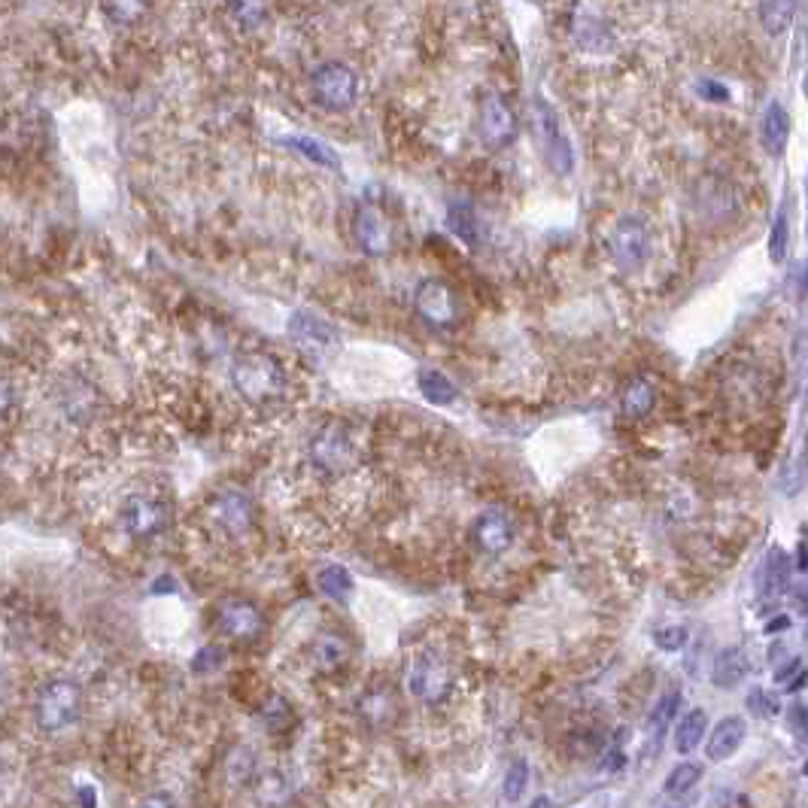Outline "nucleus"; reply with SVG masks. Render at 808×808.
<instances>
[{
    "label": "nucleus",
    "instance_id": "obj_1",
    "mask_svg": "<svg viewBox=\"0 0 808 808\" xmlns=\"http://www.w3.org/2000/svg\"><path fill=\"white\" fill-rule=\"evenodd\" d=\"M231 380L234 390L253 404H271L277 402L286 392V374L283 365L271 353H243L231 368Z\"/></svg>",
    "mask_w": 808,
    "mask_h": 808
},
{
    "label": "nucleus",
    "instance_id": "obj_2",
    "mask_svg": "<svg viewBox=\"0 0 808 808\" xmlns=\"http://www.w3.org/2000/svg\"><path fill=\"white\" fill-rule=\"evenodd\" d=\"M34 714L43 733H64L83 714V687L70 678L50 681L40 690Z\"/></svg>",
    "mask_w": 808,
    "mask_h": 808
},
{
    "label": "nucleus",
    "instance_id": "obj_3",
    "mask_svg": "<svg viewBox=\"0 0 808 808\" xmlns=\"http://www.w3.org/2000/svg\"><path fill=\"white\" fill-rule=\"evenodd\" d=\"M651 231L644 226L638 216H620L618 222L608 231V253L614 259V265L623 271V274H635L647 265L651 259Z\"/></svg>",
    "mask_w": 808,
    "mask_h": 808
},
{
    "label": "nucleus",
    "instance_id": "obj_4",
    "mask_svg": "<svg viewBox=\"0 0 808 808\" xmlns=\"http://www.w3.org/2000/svg\"><path fill=\"white\" fill-rule=\"evenodd\" d=\"M532 122H535V134H538V143H542V152L550 171L556 177H569L571 167H575L571 140L563 131V122H559L556 110L544 98H535V103H532Z\"/></svg>",
    "mask_w": 808,
    "mask_h": 808
},
{
    "label": "nucleus",
    "instance_id": "obj_5",
    "mask_svg": "<svg viewBox=\"0 0 808 808\" xmlns=\"http://www.w3.org/2000/svg\"><path fill=\"white\" fill-rule=\"evenodd\" d=\"M310 91L319 107L326 110H350L359 98V76L341 62L319 64L310 76Z\"/></svg>",
    "mask_w": 808,
    "mask_h": 808
},
{
    "label": "nucleus",
    "instance_id": "obj_6",
    "mask_svg": "<svg viewBox=\"0 0 808 808\" xmlns=\"http://www.w3.org/2000/svg\"><path fill=\"white\" fill-rule=\"evenodd\" d=\"M310 462L323 471L341 474L356 462V444L343 423H329L316 432L310 441Z\"/></svg>",
    "mask_w": 808,
    "mask_h": 808
},
{
    "label": "nucleus",
    "instance_id": "obj_7",
    "mask_svg": "<svg viewBox=\"0 0 808 808\" xmlns=\"http://www.w3.org/2000/svg\"><path fill=\"white\" fill-rule=\"evenodd\" d=\"M286 335L290 341L310 356H326L335 353L341 347V335L338 329L326 323L323 316L310 314V310H295L286 323Z\"/></svg>",
    "mask_w": 808,
    "mask_h": 808
},
{
    "label": "nucleus",
    "instance_id": "obj_8",
    "mask_svg": "<svg viewBox=\"0 0 808 808\" xmlns=\"http://www.w3.org/2000/svg\"><path fill=\"white\" fill-rule=\"evenodd\" d=\"M478 134L483 140V146L490 150H502L507 146L514 134H517V116L507 107V101L502 95H483L478 107Z\"/></svg>",
    "mask_w": 808,
    "mask_h": 808
},
{
    "label": "nucleus",
    "instance_id": "obj_9",
    "mask_svg": "<svg viewBox=\"0 0 808 808\" xmlns=\"http://www.w3.org/2000/svg\"><path fill=\"white\" fill-rule=\"evenodd\" d=\"M414 307L435 329H447L459 319V298L444 280H423L414 292Z\"/></svg>",
    "mask_w": 808,
    "mask_h": 808
},
{
    "label": "nucleus",
    "instance_id": "obj_10",
    "mask_svg": "<svg viewBox=\"0 0 808 808\" xmlns=\"http://www.w3.org/2000/svg\"><path fill=\"white\" fill-rule=\"evenodd\" d=\"M122 529L131 538H152L165 529L167 520H171V507L162 499H152V495H131L125 505H122Z\"/></svg>",
    "mask_w": 808,
    "mask_h": 808
},
{
    "label": "nucleus",
    "instance_id": "obj_11",
    "mask_svg": "<svg viewBox=\"0 0 808 808\" xmlns=\"http://www.w3.org/2000/svg\"><path fill=\"white\" fill-rule=\"evenodd\" d=\"M678 706H681V694H678V690H669V694L663 696L657 706H654V711L647 714V720H644V735H642L644 763H654V760L663 754L671 720L678 714Z\"/></svg>",
    "mask_w": 808,
    "mask_h": 808
},
{
    "label": "nucleus",
    "instance_id": "obj_12",
    "mask_svg": "<svg viewBox=\"0 0 808 808\" xmlns=\"http://www.w3.org/2000/svg\"><path fill=\"white\" fill-rule=\"evenodd\" d=\"M219 632L234 642H255L265 632V618L250 602H226L219 608Z\"/></svg>",
    "mask_w": 808,
    "mask_h": 808
},
{
    "label": "nucleus",
    "instance_id": "obj_13",
    "mask_svg": "<svg viewBox=\"0 0 808 808\" xmlns=\"http://www.w3.org/2000/svg\"><path fill=\"white\" fill-rule=\"evenodd\" d=\"M356 240L368 255H386L392 250V228L374 204H359L356 210Z\"/></svg>",
    "mask_w": 808,
    "mask_h": 808
},
{
    "label": "nucleus",
    "instance_id": "obj_14",
    "mask_svg": "<svg viewBox=\"0 0 808 808\" xmlns=\"http://www.w3.org/2000/svg\"><path fill=\"white\" fill-rule=\"evenodd\" d=\"M407 687H411V694L419 696V699H426V702H441L444 696H447V690H450L447 669H444L435 657L423 654V657L411 666Z\"/></svg>",
    "mask_w": 808,
    "mask_h": 808
},
{
    "label": "nucleus",
    "instance_id": "obj_15",
    "mask_svg": "<svg viewBox=\"0 0 808 808\" xmlns=\"http://www.w3.org/2000/svg\"><path fill=\"white\" fill-rule=\"evenodd\" d=\"M474 542H478L483 554H505L507 547L514 544V523H511L505 511L490 507L474 523Z\"/></svg>",
    "mask_w": 808,
    "mask_h": 808
},
{
    "label": "nucleus",
    "instance_id": "obj_16",
    "mask_svg": "<svg viewBox=\"0 0 808 808\" xmlns=\"http://www.w3.org/2000/svg\"><path fill=\"white\" fill-rule=\"evenodd\" d=\"M747 739V723L745 718H723L720 723H714V730L711 735L706 739V757L714 760V763H723V760H730L739 751V747L745 745Z\"/></svg>",
    "mask_w": 808,
    "mask_h": 808
},
{
    "label": "nucleus",
    "instance_id": "obj_17",
    "mask_svg": "<svg viewBox=\"0 0 808 808\" xmlns=\"http://www.w3.org/2000/svg\"><path fill=\"white\" fill-rule=\"evenodd\" d=\"M790 587V556L782 547H769L757 569V593L763 599H778Z\"/></svg>",
    "mask_w": 808,
    "mask_h": 808
},
{
    "label": "nucleus",
    "instance_id": "obj_18",
    "mask_svg": "<svg viewBox=\"0 0 808 808\" xmlns=\"http://www.w3.org/2000/svg\"><path fill=\"white\" fill-rule=\"evenodd\" d=\"M214 520L231 535H240L253 526V502L243 493H219L214 499Z\"/></svg>",
    "mask_w": 808,
    "mask_h": 808
},
{
    "label": "nucleus",
    "instance_id": "obj_19",
    "mask_svg": "<svg viewBox=\"0 0 808 808\" xmlns=\"http://www.w3.org/2000/svg\"><path fill=\"white\" fill-rule=\"evenodd\" d=\"M747 675H751V659L742 647H727L711 663V681L718 684L720 690H733Z\"/></svg>",
    "mask_w": 808,
    "mask_h": 808
},
{
    "label": "nucleus",
    "instance_id": "obj_20",
    "mask_svg": "<svg viewBox=\"0 0 808 808\" xmlns=\"http://www.w3.org/2000/svg\"><path fill=\"white\" fill-rule=\"evenodd\" d=\"M760 134H763V146L769 150V155H782L787 140H790V116L784 110L782 103L772 101L763 113V125H760Z\"/></svg>",
    "mask_w": 808,
    "mask_h": 808
},
{
    "label": "nucleus",
    "instance_id": "obj_21",
    "mask_svg": "<svg viewBox=\"0 0 808 808\" xmlns=\"http://www.w3.org/2000/svg\"><path fill=\"white\" fill-rule=\"evenodd\" d=\"M654 404H657V390L651 386V380L632 378L630 383H626V390H623V398H620L623 417H630V419H635V423H638V419L651 417Z\"/></svg>",
    "mask_w": 808,
    "mask_h": 808
},
{
    "label": "nucleus",
    "instance_id": "obj_22",
    "mask_svg": "<svg viewBox=\"0 0 808 808\" xmlns=\"http://www.w3.org/2000/svg\"><path fill=\"white\" fill-rule=\"evenodd\" d=\"M708 733V714L706 708H690L678 727H675V751L678 754H694L696 747L702 745V739Z\"/></svg>",
    "mask_w": 808,
    "mask_h": 808
},
{
    "label": "nucleus",
    "instance_id": "obj_23",
    "mask_svg": "<svg viewBox=\"0 0 808 808\" xmlns=\"http://www.w3.org/2000/svg\"><path fill=\"white\" fill-rule=\"evenodd\" d=\"M350 657V642L343 635H319L314 644V666L319 671L341 669Z\"/></svg>",
    "mask_w": 808,
    "mask_h": 808
},
{
    "label": "nucleus",
    "instance_id": "obj_24",
    "mask_svg": "<svg viewBox=\"0 0 808 808\" xmlns=\"http://www.w3.org/2000/svg\"><path fill=\"white\" fill-rule=\"evenodd\" d=\"M699 204L702 210H708V216H730L735 214V195L727 183H720L718 177H708L702 186H699Z\"/></svg>",
    "mask_w": 808,
    "mask_h": 808
},
{
    "label": "nucleus",
    "instance_id": "obj_25",
    "mask_svg": "<svg viewBox=\"0 0 808 808\" xmlns=\"http://www.w3.org/2000/svg\"><path fill=\"white\" fill-rule=\"evenodd\" d=\"M417 386L423 392V398H429L432 404H454L459 398V386L447 374L435 371V368H423L419 371Z\"/></svg>",
    "mask_w": 808,
    "mask_h": 808
},
{
    "label": "nucleus",
    "instance_id": "obj_26",
    "mask_svg": "<svg viewBox=\"0 0 808 808\" xmlns=\"http://www.w3.org/2000/svg\"><path fill=\"white\" fill-rule=\"evenodd\" d=\"M447 226H450V231H454L456 238L462 240V243H468V247H478L480 243V222L471 204L466 201L450 204V210H447Z\"/></svg>",
    "mask_w": 808,
    "mask_h": 808
},
{
    "label": "nucleus",
    "instance_id": "obj_27",
    "mask_svg": "<svg viewBox=\"0 0 808 808\" xmlns=\"http://www.w3.org/2000/svg\"><path fill=\"white\" fill-rule=\"evenodd\" d=\"M283 146H290V150L302 152L304 159H310L314 165H323L329 167V171H338L341 167V159H338V152L326 146L323 140L316 138H283L280 140Z\"/></svg>",
    "mask_w": 808,
    "mask_h": 808
},
{
    "label": "nucleus",
    "instance_id": "obj_28",
    "mask_svg": "<svg viewBox=\"0 0 808 808\" xmlns=\"http://www.w3.org/2000/svg\"><path fill=\"white\" fill-rule=\"evenodd\" d=\"M316 583H319V590L335 599V602H347L350 593H353V578H350V571L338 566V563H329V566H323L319 575H316Z\"/></svg>",
    "mask_w": 808,
    "mask_h": 808
},
{
    "label": "nucleus",
    "instance_id": "obj_29",
    "mask_svg": "<svg viewBox=\"0 0 808 808\" xmlns=\"http://www.w3.org/2000/svg\"><path fill=\"white\" fill-rule=\"evenodd\" d=\"M796 19V0H763L760 3V25L769 34H784Z\"/></svg>",
    "mask_w": 808,
    "mask_h": 808
},
{
    "label": "nucleus",
    "instance_id": "obj_30",
    "mask_svg": "<svg viewBox=\"0 0 808 808\" xmlns=\"http://www.w3.org/2000/svg\"><path fill=\"white\" fill-rule=\"evenodd\" d=\"M150 3L152 0H101L103 13L116 25H134V22H140L146 15V10H150Z\"/></svg>",
    "mask_w": 808,
    "mask_h": 808
},
{
    "label": "nucleus",
    "instance_id": "obj_31",
    "mask_svg": "<svg viewBox=\"0 0 808 808\" xmlns=\"http://www.w3.org/2000/svg\"><path fill=\"white\" fill-rule=\"evenodd\" d=\"M702 766L699 763H681V766H675V769L669 772V778H666V794L675 796V799H681V796H687L690 790H694L696 784L702 782Z\"/></svg>",
    "mask_w": 808,
    "mask_h": 808
},
{
    "label": "nucleus",
    "instance_id": "obj_32",
    "mask_svg": "<svg viewBox=\"0 0 808 808\" xmlns=\"http://www.w3.org/2000/svg\"><path fill=\"white\" fill-rule=\"evenodd\" d=\"M234 22L243 28H259L267 15V0H226Z\"/></svg>",
    "mask_w": 808,
    "mask_h": 808
},
{
    "label": "nucleus",
    "instance_id": "obj_33",
    "mask_svg": "<svg viewBox=\"0 0 808 808\" xmlns=\"http://www.w3.org/2000/svg\"><path fill=\"white\" fill-rule=\"evenodd\" d=\"M526 787H529V763L517 760V763L507 766L505 782H502V794H505L507 802H517L520 796L526 794Z\"/></svg>",
    "mask_w": 808,
    "mask_h": 808
},
{
    "label": "nucleus",
    "instance_id": "obj_34",
    "mask_svg": "<svg viewBox=\"0 0 808 808\" xmlns=\"http://www.w3.org/2000/svg\"><path fill=\"white\" fill-rule=\"evenodd\" d=\"M747 711L751 714H757V718H778L782 714V699H778V694H772V690H763V687H757V690H751L747 694Z\"/></svg>",
    "mask_w": 808,
    "mask_h": 808
},
{
    "label": "nucleus",
    "instance_id": "obj_35",
    "mask_svg": "<svg viewBox=\"0 0 808 808\" xmlns=\"http://www.w3.org/2000/svg\"><path fill=\"white\" fill-rule=\"evenodd\" d=\"M787 243H790V222H787V214L775 216L772 222V234H769V255L775 265H782L787 259Z\"/></svg>",
    "mask_w": 808,
    "mask_h": 808
},
{
    "label": "nucleus",
    "instance_id": "obj_36",
    "mask_svg": "<svg viewBox=\"0 0 808 808\" xmlns=\"http://www.w3.org/2000/svg\"><path fill=\"white\" fill-rule=\"evenodd\" d=\"M265 720H267V730H286V727L292 723L290 702H286L283 696H274L265 708Z\"/></svg>",
    "mask_w": 808,
    "mask_h": 808
},
{
    "label": "nucleus",
    "instance_id": "obj_37",
    "mask_svg": "<svg viewBox=\"0 0 808 808\" xmlns=\"http://www.w3.org/2000/svg\"><path fill=\"white\" fill-rule=\"evenodd\" d=\"M687 630L684 626H666V630H657L654 632V642H657L659 651H681L684 644H687Z\"/></svg>",
    "mask_w": 808,
    "mask_h": 808
},
{
    "label": "nucleus",
    "instance_id": "obj_38",
    "mask_svg": "<svg viewBox=\"0 0 808 808\" xmlns=\"http://www.w3.org/2000/svg\"><path fill=\"white\" fill-rule=\"evenodd\" d=\"M696 89H699V95H702L706 101H727V98H730V89H727L723 83H714V79H702Z\"/></svg>",
    "mask_w": 808,
    "mask_h": 808
},
{
    "label": "nucleus",
    "instance_id": "obj_39",
    "mask_svg": "<svg viewBox=\"0 0 808 808\" xmlns=\"http://www.w3.org/2000/svg\"><path fill=\"white\" fill-rule=\"evenodd\" d=\"M787 720H790V727L796 730V735H799V739H806V708L794 706L790 711H787Z\"/></svg>",
    "mask_w": 808,
    "mask_h": 808
},
{
    "label": "nucleus",
    "instance_id": "obj_40",
    "mask_svg": "<svg viewBox=\"0 0 808 808\" xmlns=\"http://www.w3.org/2000/svg\"><path fill=\"white\" fill-rule=\"evenodd\" d=\"M799 671H802V657L790 659V663H787V669L775 671V681L787 684V681H790V678H794V675H799Z\"/></svg>",
    "mask_w": 808,
    "mask_h": 808
},
{
    "label": "nucleus",
    "instance_id": "obj_41",
    "mask_svg": "<svg viewBox=\"0 0 808 808\" xmlns=\"http://www.w3.org/2000/svg\"><path fill=\"white\" fill-rule=\"evenodd\" d=\"M152 593H159V596H167V593H177V581L174 578H159V581L152 583Z\"/></svg>",
    "mask_w": 808,
    "mask_h": 808
},
{
    "label": "nucleus",
    "instance_id": "obj_42",
    "mask_svg": "<svg viewBox=\"0 0 808 808\" xmlns=\"http://www.w3.org/2000/svg\"><path fill=\"white\" fill-rule=\"evenodd\" d=\"M10 404H13V390H10V383H7V380H0V417L10 411Z\"/></svg>",
    "mask_w": 808,
    "mask_h": 808
},
{
    "label": "nucleus",
    "instance_id": "obj_43",
    "mask_svg": "<svg viewBox=\"0 0 808 808\" xmlns=\"http://www.w3.org/2000/svg\"><path fill=\"white\" fill-rule=\"evenodd\" d=\"M796 571H806V544H799L796 550Z\"/></svg>",
    "mask_w": 808,
    "mask_h": 808
},
{
    "label": "nucleus",
    "instance_id": "obj_44",
    "mask_svg": "<svg viewBox=\"0 0 808 808\" xmlns=\"http://www.w3.org/2000/svg\"><path fill=\"white\" fill-rule=\"evenodd\" d=\"M790 626V620L782 618V620H772L769 626H766V632H778V630H787Z\"/></svg>",
    "mask_w": 808,
    "mask_h": 808
},
{
    "label": "nucleus",
    "instance_id": "obj_45",
    "mask_svg": "<svg viewBox=\"0 0 808 808\" xmlns=\"http://www.w3.org/2000/svg\"><path fill=\"white\" fill-rule=\"evenodd\" d=\"M3 699H7V675L0 669V706H3Z\"/></svg>",
    "mask_w": 808,
    "mask_h": 808
}]
</instances>
